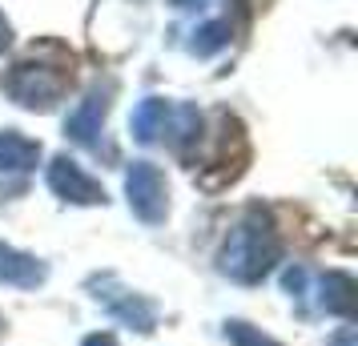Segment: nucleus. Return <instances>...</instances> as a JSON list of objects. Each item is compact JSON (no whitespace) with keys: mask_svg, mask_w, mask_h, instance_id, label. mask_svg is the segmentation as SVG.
I'll return each mask as SVG.
<instances>
[{"mask_svg":"<svg viewBox=\"0 0 358 346\" xmlns=\"http://www.w3.org/2000/svg\"><path fill=\"white\" fill-rule=\"evenodd\" d=\"M278 258H282V242H278L270 217L254 206V210H245V217L229 230L217 262H222V274H229V278L242 282V286H254V282H262L274 270Z\"/></svg>","mask_w":358,"mask_h":346,"instance_id":"nucleus-1","label":"nucleus"},{"mask_svg":"<svg viewBox=\"0 0 358 346\" xmlns=\"http://www.w3.org/2000/svg\"><path fill=\"white\" fill-rule=\"evenodd\" d=\"M69 81H73V57H61L57 45H45V52H33L8 69L4 77V93L24 105V109H52L65 97Z\"/></svg>","mask_w":358,"mask_h":346,"instance_id":"nucleus-2","label":"nucleus"},{"mask_svg":"<svg viewBox=\"0 0 358 346\" xmlns=\"http://www.w3.org/2000/svg\"><path fill=\"white\" fill-rule=\"evenodd\" d=\"M125 194H129V210L145 226H162L169 214V189H165L162 169L153 161H133L125 173Z\"/></svg>","mask_w":358,"mask_h":346,"instance_id":"nucleus-3","label":"nucleus"},{"mask_svg":"<svg viewBox=\"0 0 358 346\" xmlns=\"http://www.w3.org/2000/svg\"><path fill=\"white\" fill-rule=\"evenodd\" d=\"M89 286L97 290V302L113 314L121 326L137 330V334H149V330L157 326V314H153V306H149L141 294H133V290H125V286H117V278H93Z\"/></svg>","mask_w":358,"mask_h":346,"instance_id":"nucleus-4","label":"nucleus"},{"mask_svg":"<svg viewBox=\"0 0 358 346\" xmlns=\"http://www.w3.org/2000/svg\"><path fill=\"white\" fill-rule=\"evenodd\" d=\"M49 189L61 201H73V206H101V201H105V189H101L81 165L73 161V157H52Z\"/></svg>","mask_w":358,"mask_h":346,"instance_id":"nucleus-5","label":"nucleus"},{"mask_svg":"<svg viewBox=\"0 0 358 346\" xmlns=\"http://www.w3.org/2000/svg\"><path fill=\"white\" fill-rule=\"evenodd\" d=\"M105 113H109V89H93L89 97L69 113L65 133L77 141V145L101 153V133H105Z\"/></svg>","mask_w":358,"mask_h":346,"instance_id":"nucleus-6","label":"nucleus"},{"mask_svg":"<svg viewBox=\"0 0 358 346\" xmlns=\"http://www.w3.org/2000/svg\"><path fill=\"white\" fill-rule=\"evenodd\" d=\"M45 278H49V266L41 262V258H33V254H24V250L0 242V282H4V286L36 290Z\"/></svg>","mask_w":358,"mask_h":346,"instance_id":"nucleus-7","label":"nucleus"},{"mask_svg":"<svg viewBox=\"0 0 358 346\" xmlns=\"http://www.w3.org/2000/svg\"><path fill=\"white\" fill-rule=\"evenodd\" d=\"M162 137L173 145V153L194 157V145L201 141V113H197L194 105H169V117H165Z\"/></svg>","mask_w":358,"mask_h":346,"instance_id":"nucleus-8","label":"nucleus"},{"mask_svg":"<svg viewBox=\"0 0 358 346\" xmlns=\"http://www.w3.org/2000/svg\"><path fill=\"white\" fill-rule=\"evenodd\" d=\"M318 302H322L326 314H338V318H350L358 306V286L350 274H342V270H330L322 274L318 282Z\"/></svg>","mask_w":358,"mask_h":346,"instance_id":"nucleus-9","label":"nucleus"},{"mask_svg":"<svg viewBox=\"0 0 358 346\" xmlns=\"http://www.w3.org/2000/svg\"><path fill=\"white\" fill-rule=\"evenodd\" d=\"M41 161V145L17 129H0V173H24Z\"/></svg>","mask_w":358,"mask_h":346,"instance_id":"nucleus-10","label":"nucleus"},{"mask_svg":"<svg viewBox=\"0 0 358 346\" xmlns=\"http://www.w3.org/2000/svg\"><path fill=\"white\" fill-rule=\"evenodd\" d=\"M165 117H169V101H162V97H145L137 109H133V137L137 141H157L162 137V129H165Z\"/></svg>","mask_w":358,"mask_h":346,"instance_id":"nucleus-11","label":"nucleus"},{"mask_svg":"<svg viewBox=\"0 0 358 346\" xmlns=\"http://www.w3.org/2000/svg\"><path fill=\"white\" fill-rule=\"evenodd\" d=\"M229 36H234V24H229V20H213V24H201V29H194L189 52H194V57H213V52H222V49L229 45Z\"/></svg>","mask_w":358,"mask_h":346,"instance_id":"nucleus-12","label":"nucleus"},{"mask_svg":"<svg viewBox=\"0 0 358 346\" xmlns=\"http://www.w3.org/2000/svg\"><path fill=\"white\" fill-rule=\"evenodd\" d=\"M226 338L234 346H282V343H274L270 334H262L258 326L242 322V318H229V322H226Z\"/></svg>","mask_w":358,"mask_h":346,"instance_id":"nucleus-13","label":"nucleus"},{"mask_svg":"<svg viewBox=\"0 0 358 346\" xmlns=\"http://www.w3.org/2000/svg\"><path fill=\"white\" fill-rule=\"evenodd\" d=\"M326 346H355V326H342V330H338V334H334V338H330Z\"/></svg>","mask_w":358,"mask_h":346,"instance_id":"nucleus-14","label":"nucleus"},{"mask_svg":"<svg viewBox=\"0 0 358 346\" xmlns=\"http://www.w3.org/2000/svg\"><path fill=\"white\" fill-rule=\"evenodd\" d=\"M81 346H117V338H113V334H89Z\"/></svg>","mask_w":358,"mask_h":346,"instance_id":"nucleus-15","label":"nucleus"},{"mask_svg":"<svg viewBox=\"0 0 358 346\" xmlns=\"http://www.w3.org/2000/svg\"><path fill=\"white\" fill-rule=\"evenodd\" d=\"M8 41H13V24H8V20L0 17V52L8 49Z\"/></svg>","mask_w":358,"mask_h":346,"instance_id":"nucleus-16","label":"nucleus"}]
</instances>
